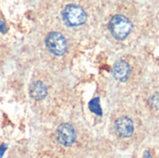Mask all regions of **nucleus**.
Segmentation results:
<instances>
[{
	"label": "nucleus",
	"instance_id": "f257e3e1",
	"mask_svg": "<svg viewBox=\"0 0 159 158\" xmlns=\"http://www.w3.org/2000/svg\"><path fill=\"white\" fill-rule=\"evenodd\" d=\"M61 17L65 24L70 27L80 26L87 21V13L85 9L75 4L67 5L61 11Z\"/></svg>",
	"mask_w": 159,
	"mask_h": 158
},
{
	"label": "nucleus",
	"instance_id": "f03ea898",
	"mask_svg": "<svg viewBox=\"0 0 159 158\" xmlns=\"http://www.w3.org/2000/svg\"><path fill=\"white\" fill-rule=\"evenodd\" d=\"M109 30L117 40H124L132 30L131 21L123 15H116L109 21Z\"/></svg>",
	"mask_w": 159,
	"mask_h": 158
},
{
	"label": "nucleus",
	"instance_id": "7ed1b4c3",
	"mask_svg": "<svg viewBox=\"0 0 159 158\" xmlns=\"http://www.w3.org/2000/svg\"><path fill=\"white\" fill-rule=\"evenodd\" d=\"M46 46L48 51L55 56H62L67 50V41L64 35L59 32H51L48 34Z\"/></svg>",
	"mask_w": 159,
	"mask_h": 158
},
{
	"label": "nucleus",
	"instance_id": "20e7f679",
	"mask_svg": "<svg viewBox=\"0 0 159 158\" xmlns=\"http://www.w3.org/2000/svg\"><path fill=\"white\" fill-rule=\"evenodd\" d=\"M56 137L60 144L65 147H69L73 145L76 140L75 129L73 127V125L69 123H63L60 125L59 128L57 129Z\"/></svg>",
	"mask_w": 159,
	"mask_h": 158
},
{
	"label": "nucleus",
	"instance_id": "39448f33",
	"mask_svg": "<svg viewBox=\"0 0 159 158\" xmlns=\"http://www.w3.org/2000/svg\"><path fill=\"white\" fill-rule=\"evenodd\" d=\"M116 133L121 138H129L134 132L133 121L128 116H120L115 122Z\"/></svg>",
	"mask_w": 159,
	"mask_h": 158
},
{
	"label": "nucleus",
	"instance_id": "423d86ee",
	"mask_svg": "<svg viewBox=\"0 0 159 158\" xmlns=\"http://www.w3.org/2000/svg\"><path fill=\"white\" fill-rule=\"evenodd\" d=\"M130 66L129 64L123 60H119L114 64V76L116 80L120 82H126L130 75Z\"/></svg>",
	"mask_w": 159,
	"mask_h": 158
},
{
	"label": "nucleus",
	"instance_id": "0eeeda50",
	"mask_svg": "<svg viewBox=\"0 0 159 158\" xmlns=\"http://www.w3.org/2000/svg\"><path fill=\"white\" fill-rule=\"evenodd\" d=\"M29 94L33 99L36 101H41L45 99L46 96L48 95V89L43 82L35 81L31 84L29 88Z\"/></svg>",
	"mask_w": 159,
	"mask_h": 158
},
{
	"label": "nucleus",
	"instance_id": "6e6552de",
	"mask_svg": "<svg viewBox=\"0 0 159 158\" xmlns=\"http://www.w3.org/2000/svg\"><path fill=\"white\" fill-rule=\"evenodd\" d=\"M89 108L92 113L96 114L97 115H99V116L102 115V107L100 104V98L99 97L93 98L89 102Z\"/></svg>",
	"mask_w": 159,
	"mask_h": 158
},
{
	"label": "nucleus",
	"instance_id": "1a4fd4ad",
	"mask_svg": "<svg viewBox=\"0 0 159 158\" xmlns=\"http://www.w3.org/2000/svg\"><path fill=\"white\" fill-rule=\"evenodd\" d=\"M150 104H151V106L155 110H157L158 109V94L157 93H155L150 98Z\"/></svg>",
	"mask_w": 159,
	"mask_h": 158
},
{
	"label": "nucleus",
	"instance_id": "9d476101",
	"mask_svg": "<svg viewBox=\"0 0 159 158\" xmlns=\"http://www.w3.org/2000/svg\"><path fill=\"white\" fill-rule=\"evenodd\" d=\"M7 28L6 23L3 20H0V33L5 34V33H7Z\"/></svg>",
	"mask_w": 159,
	"mask_h": 158
},
{
	"label": "nucleus",
	"instance_id": "9b49d317",
	"mask_svg": "<svg viewBox=\"0 0 159 158\" xmlns=\"http://www.w3.org/2000/svg\"><path fill=\"white\" fill-rule=\"evenodd\" d=\"M143 158H150V154H149V152H146V153H145Z\"/></svg>",
	"mask_w": 159,
	"mask_h": 158
}]
</instances>
